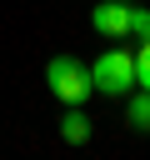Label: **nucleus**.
I'll return each mask as SVG.
<instances>
[{
    "mask_svg": "<svg viewBox=\"0 0 150 160\" xmlns=\"http://www.w3.org/2000/svg\"><path fill=\"white\" fill-rule=\"evenodd\" d=\"M135 85L140 90H150V35L140 40V50H135Z\"/></svg>",
    "mask_w": 150,
    "mask_h": 160,
    "instance_id": "6",
    "label": "nucleus"
},
{
    "mask_svg": "<svg viewBox=\"0 0 150 160\" xmlns=\"http://www.w3.org/2000/svg\"><path fill=\"white\" fill-rule=\"evenodd\" d=\"M45 85H50V95H55L60 105H85V100L95 95V85H90V65L75 60V55H50V65H45Z\"/></svg>",
    "mask_w": 150,
    "mask_h": 160,
    "instance_id": "1",
    "label": "nucleus"
},
{
    "mask_svg": "<svg viewBox=\"0 0 150 160\" xmlns=\"http://www.w3.org/2000/svg\"><path fill=\"white\" fill-rule=\"evenodd\" d=\"M90 85L100 95H130L135 90V50H105L95 65H90Z\"/></svg>",
    "mask_w": 150,
    "mask_h": 160,
    "instance_id": "2",
    "label": "nucleus"
},
{
    "mask_svg": "<svg viewBox=\"0 0 150 160\" xmlns=\"http://www.w3.org/2000/svg\"><path fill=\"white\" fill-rule=\"evenodd\" d=\"M120 5H140V0H120Z\"/></svg>",
    "mask_w": 150,
    "mask_h": 160,
    "instance_id": "8",
    "label": "nucleus"
},
{
    "mask_svg": "<svg viewBox=\"0 0 150 160\" xmlns=\"http://www.w3.org/2000/svg\"><path fill=\"white\" fill-rule=\"evenodd\" d=\"M60 140H65V145H85V140H90V115H85L80 105L65 110V120H60Z\"/></svg>",
    "mask_w": 150,
    "mask_h": 160,
    "instance_id": "4",
    "label": "nucleus"
},
{
    "mask_svg": "<svg viewBox=\"0 0 150 160\" xmlns=\"http://www.w3.org/2000/svg\"><path fill=\"white\" fill-rule=\"evenodd\" d=\"M90 25H95L105 40H125V35H130V5L105 0V5H95V10H90Z\"/></svg>",
    "mask_w": 150,
    "mask_h": 160,
    "instance_id": "3",
    "label": "nucleus"
},
{
    "mask_svg": "<svg viewBox=\"0 0 150 160\" xmlns=\"http://www.w3.org/2000/svg\"><path fill=\"white\" fill-rule=\"evenodd\" d=\"M130 35H135V40L150 35V10H145V5H130Z\"/></svg>",
    "mask_w": 150,
    "mask_h": 160,
    "instance_id": "7",
    "label": "nucleus"
},
{
    "mask_svg": "<svg viewBox=\"0 0 150 160\" xmlns=\"http://www.w3.org/2000/svg\"><path fill=\"white\" fill-rule=\"evenodd\" d=\"M125 120H130V130H150V90L125 95Z\"/></svg>",
    "mask_w": 150,
    "mask_h": 160,
    "instance_id": "5",
    "label": "nucleus"
}]
</instances>
